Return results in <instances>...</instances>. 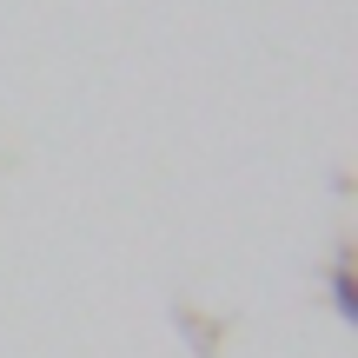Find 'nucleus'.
Listing matches in <instances>:
<instances>
[{
  "mask_svg": "<svg viewBox=\"0 0 358 358\" xmlns=\"http://www.w3.org/2000/svg\"><path fill=\"white\" fill-rule=\"evenodd\" d=\"M325 285H332V312L345 325H358V292H352V259H338L332 272H325Z\"/></svg>",
  "mask_w": 358,
  "mask_h": 358,
  "instance_id": "nucleus-1",
  "label": "nucleus"
}]
</instances>
